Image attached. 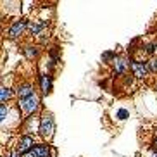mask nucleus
<instances>
[{
  "mask_svg": "<svg viewBox=\"0 0 157 157\" xmlns=\"http://www.w3.org/2000/svg\"><path fill=\"white\" fill-rule=\"evenodd\" d=\"M38 104H40V100H38V97L33 93L31 97L21 100V109L24 111V112H28V114H33V112H36L38 111Z\"/></svg>",
  "mask_w": 157,
  "mask_h": 157,
  "instance_id": "1",
  "label": "nucleus"
},
{
  "mask_svg": "<svg viewBox=\"0 0 157 157\" xmlns=\"http://www.w3.org/2000/svg\"><path fill=\"white\" fill-rule=\"evenodd\" d=\"M52 131H54V119L50 114H45L40 121V133H42V136H50Z\"/></svg>",
  "mask_w": 157,
  "mask_h": 157,
  "instance_id": "2",
  "label": "nucleus"
},
{
  "mask_svg": "<svg viewBox=\"0 0 157 157\" xmlns=\"http://www.w3.org/2000/svg\"><path fill=\"white\" fill-rule=\"evenodd\" d=\"M24 28H26V21H24V19H19V21H16L12 24V28L9 29V35H11L12 38H16L24 31Z\"/></svg>",
  "mask_w": 157,
  "mask_h": 157,
  "instance_id": "3",
  "label": "nucleus"
},
{
  "mask_svg": "<svg viewBox=\"0 0 157 157\" xmlns=\"http://www.w3.org/2000/svg\"><path fill=\"white\" fill-rule=\"evenodd\" d=\"M33 147V138L31 136H22L19 143H17V152H21V154H26L29 152V148Z\"/></svg>",
  "mask_w": 157,
  "mask_h": 157,
  "instance_id": "4",
  "label": "nucleus"
},
{
  "mask_svg": "<svg viewBox=\"0 0 157 157\" xmlns=\"http://www.w3.org/2000/svg\"><path fill=\"white\" fill-rule=\"evenodd\" d=\"M131 69H133V74L136 78H145L147 76V66L145 64H140V62H131Z\"/></svg>",
  "mask_w": 157,
  "mask_h": 157,
  "instance_id": "5",
  "label": "nucleus"
},
{
  "mask_svg": "<svg viewBox=\"0 0 157 157\" xmlns=\"http://www.w3.org/2000/svg\"><path fill=\"white\" fill-rule=\"evenodd\" d=\"M17 93H19V98L21 100H24V98H28V97H31L33 95V88H31V85H22L19 90H17Z\"/></svg>",
  "mask_w": 157,
  "mask_h": 157,
  "instance_id": "6",
  "label": "nucleus"
},
{
  "mask_svg": "<svg viewBox=\"0 0 157 157\" xmlns=\"http://www.w3.org/2000/svg\"><path fill=\"white\" fill-rule=\"evenodd\" d=\"M33 154L35 157H50V150L47 145H38L33 148Z\"/></svg>",
  "mask_w": 157,
  "mask_h": 157,
  "instance_id": "7",
  "label": "nucleus"
},
{
  "mask_svg": "<svg viewBox=\"0 0 157 157\" xmlns=\"http://www.w3.org/2000/svg\"><path fill=\"white\" fill-rule=\"evenodd\" d=\"M40 81H42V90H43L45 95L50 93V90H52V80H50V76L43 74L42 78H40Z\"/></svg>",
  "mask_w": 157,
  "mask_h": 157,
  "instance_id": "8",
  "label": "nucleus"
},
{
  "mask_svg": "<svg viewBox=\"0 0 157 157\" xmlns=\"http://www.w3.org/2000/svg\"><path fill=\"white\" fill-rule=\"evenodd\" d=\"M126 60L125 59H116L114 60V73H116V74H123V73H125L126 71Z\"/></svg>",
  "mask_w": 157,
  "mask_h": 157,
  "instance_id": "9",
  "label": "nucleus"
},
{
  "mask_svg": "<svg viewBox=\"0 0 157 157\" xmlns=\"http://www.w3.org/2000/svg\"><path fill=\"white\" fill-rule=\"evenodd\" d=\"M11 97V90L5 87H0V102H4V100H7V98Z\"/></svg>",
  "mask_w": 157,
  "mask_h": 157,
  "instance_id": "10",
  "label": "nucleus"
},
{
  "mask_svg": "<svg viewBox=\"0 0 157 157\" xmlns=\"http://www.w3.org/2000/svg\"><path fill=\"white\" fill-rule=\"evenodd\" d=\"M43 28V24H36V22H31L29 24V29H31L33 35H36V33H40V29Z\"/></svg>",
  "mask_w": 157,
  "mask_h": 157,
  "instance_id": "11",
  "label": "nucleus"
},
{
  "mask_svg": "<svg viewBox=\"0 0 157 157\" xmlns=\"http://www.w3.org/2000/svg\"><path fill=\"white\" fill-rule=\"evenodd\" d=\"M24 52H26L28 59H33V57H36V50L33 49V47H26V49H24Z\"/></svg>",
  "mask_w": 157,
  "mask_h": 157,
  "instance_id": "12",
  "label": "nucleus"
},
{
  "mask_svg": "<svg viewBox=\"0 0 157 157\" xmlns=\"http://www.w3.org/2000/svg\"><path fill=\"white\" fill-rule=\"evenodd\" d=\"M7 116V105H0V121Z\"/></svg>",
  "mask_w": 157,
  "mask_h": 157,
  "instance_id": "13",
  "label": "nucleus"
},
{
  "mask_svg": "<svg viewBox=\"0 0 157 157\" xmlns=\"http://www.w3.org/2000/svg\"><path fill=\"white\" fill-rule=\"evenodd\" d=\"M118 118H119V119H126V118H128V111L121 109L119 112H118Z\"/></svg>",
  "mask_w": 157,
  "mask_h": 157,
  "instance_id": "14",
  "label": "nucleus"
},
{
  "mask_svg": "<svg viewBox=\"0 0 157 157\" xmlns=\"http://www.w3.org/2000/svg\"><path fill=\"white\" fill-rule=\"evenodd\" d=\"M22 157H35V154H33V150H29L26 154H22Z\"/></svg>",
  "mask_w": 157,
  "mask_h": 157,
  "instance_id": "15",
  "label": "nucleus"
},
{
  "mask_svg": "<svg viewBox=\"0 0 157 157\" xmlns=\"http://www.w3.org/2000/svg\"><path fill=\"white\" fill-rule=\"evenodd\" d=\"M112 52H107V54H104V59H111V57H112Z\"/></svg>",
  "mask_w": 157,
  "mask_h": 157,
  "instance_id": "16",
  "label": "nucleus"
},
{
  "mask_svg": "<svg viewBox=\"0 0 157 157\" xmlns=\"http://www.w3.org/2000/svg\"><path fill=\"white\" fill-rule=\"evenodd\" d=\"M154 148L157 150V136H155V140H154Z\"/></svg>",
  "mask_w": 157,
  "mask_h": 157,
  "instance_id": "17",
  "label": "nucleus"
},
{
  "mask_svg": "<svg viewBox=\"0 0 157 157\" xmlns=\"http://www.w3.org/2000/svg\"><path fill=\"white\" fill-rule=\"evenodd\" d=\"M155 157H157V155H155Z\"/></svg>",
  "mask_w": 157,
  "mask_h": 157,
  "instance_id": "18",
  "label": "nucleus"
}]
</instances>
